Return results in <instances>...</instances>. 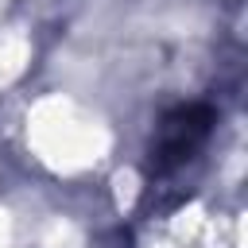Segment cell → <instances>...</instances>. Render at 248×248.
<instances>
[{
	"label": "cell",
	"instance_id": "obj_1",
	"mask_svg": "<svg viewBox=\"0 0 248 248\" xmlns=\"http://www.w3.org/2000/svg\"><path fill=\"white\" fill-rule=\"evenodd\" d=\"M209 124H213V112L205 105H182V108H174L163 120L159 140L151 147V170L155 174H167V170L182 167L202 147V140L209 136Z\"/></svg>",
	"mask_w": 248,
	"mask_h": 248
}]
</instances>
